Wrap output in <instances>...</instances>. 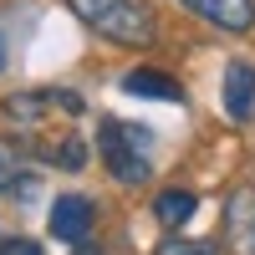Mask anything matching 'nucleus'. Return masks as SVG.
Here are the masks:
<instances>
[{
	"label": "nucleus",
	"instance_id": "11",
	"mask_svg": "<svg viewBox=\"0 0 255 255\" xmlns=\"http://www.w3.org/2000/svg\"><path fill=\"white\" fill-rule=\"evenodd\" d=\"M0 194H15V199H31L36 194V174L10 153V148H0Z\"/></svg>",
	"mask_w": 255,
	"mask_h": 255
},
{
	"label": "nucleus",
	"instance_id": "14",
	"mask_svg": "<svg viewBox=\"0 0 255 255\" xmlns=\"http://www.w3.org/2000/svg\"><path fill=\"white\" fill-rule=\"evenodd\" d=\"M0 72H5V31H0Z\"/></svg>",
	"mask_w": 255,
	"mask_h": 255
},
{
	"label": "nucleus",
	"instance_id": "5",
	"mask_svg": "<svg viewBox=\"0 0 255 255\" xmlns=\"http://www.w3.org/2000/svg\"><path fill=\"white\" fill-rule=\"evenodd\" d=\"M225 245L230 255H255V184H240L225 199Z\"/></svg>",
	"mask_w": 255,
	"mask_h": 255
},
{
	"label": "nucleus",
	"instance_id": "3",
	"mask_svg": "<svg viewBox=\"0 0 255 255\" xmlns=\"http://www.w3.org/2000/svg\"><path fill=\"white\" fill-rule=\"evenodd\" d=\"M0 113H5L15 128H46L51 118H77L82 113V97L67 92V87H36V92H10L0 102Z\"/></svg>",
	"mask_w": 255,
	"mask_h": 255
},
{
	"label": "nucleus",
	"instance_id": "12",
	"mask_svg": "<svg viewBox=\"0 0 255 255\" xmlns=\"http://www.w3.org/2000/svg\"><path fill=\"white\" fill-rule=\"evenodd\" d=\"M153 255H220V250L209 245V240H184V235H168Z\"/></svg>",
	"mask_w": 255,
	"mask_h": 255
},
{
	"label": "nucleus",
	"instance_id": "6",
	"mask_svg": "<svg viewBox=\"0 0 255 255\" xmlns=\"http://www.w3.org/2000/svg\"><path fill=\"white\" fill-rule=\"evenodd\" d=\"M179 5L194 10V15H204L209 26H220L230 36L255 31V0H179Z\"/></svg>",
	"mask_w": 255,
	"mask_h": 255
},
{
	"label": "nucleus",
	"instance_id": "7",
	"mask_svg": "<svg viewBox=\"0 0 255 255\" xmlns=\"http://www.w3.org/2000/svg\"><path fill=\"white\" fill-rule=\"evenodd\" d=\"M225 113L230 123L255 118V61H230L225 67Z\"/></svg>",
	"mask_w": 255,
	"mask_h": 255
},
{
	"label": "nucleus",
	"instance_id": "2",
	"mask_svg": "<svg viewBox=\"0 0 255 255\" xmlns=\"http://www.w3.org/2000/svg\"><path fill=\"white\" fill-rule=\"evenodd\" d=\"M97 148H102V163H108L113 179L148 184V174H153V133H148V128L108 118L97 128Z\"/></svg>",
	"mask_w": 255,
	"mask_h": 255
},
{
	"label": "nucleus",
	"instance_id": "13",
	"mask_svg": "<svg viewBox=\"0 0 255 255\" xmlns=\"http://www.w3.org/2000/svg\"><path fill=\"white\" fill-rule=\"evenodd\" d=\"M0 255H46L36 240H26V235H10V240H0Z\"/></svg>",
	"mask_w": 255,
	"mask_h": 255
},
{
	"label": "nucleus",
	"instance_id": "10",
	"mask_svg": "<svg viewBox=\"0 0 255 255\" xmlns=\"http://www.w3.org/2000/svg\"><path fill=\"white\" fill-rule=\"evenodd\" d=\"M46 163L67 168V174H77V168H87V143L82 138H46V143H31Z\"/></svg>",
	"mask_w": 255,
	"mask_h": 255
},
{
	"label": "nucleus",
	"instance_id": "8",
	"mask_svg": "<svg viewBox=\"0 0 255 255\" xmlns=\"http://www.w3.org/2000/svg\"><path fill=\"white\" fill-rule=\"evenodd\" d=\"M123 92H128V97H158V102H179V97H184V87H179L174 77H163L158 67L128 72V77H123Z\"/></svg>",
	"mask_w": 255,
	"mask_h": 255
},
{
	"label": "nucleus",
	"instance_id": "9",
	"mask_svg": "<svg viewBox=\"0 0 255 255\" xmlns=\"http://www.w3.org/2000/svg\"><path fill=\"white\" fill-rule=\"evenodd\" d=\"M194 209H199V194H189V189H163V194L153 199V215H158L163 230L189 225V215H194Z\"/></svg>",
	"mask_w": 255,
	"mask_h": 255
},
{
	"label": "nucleus",
	"instance_id": "4",
	"mask_svg": "<svg viewBox=\"0 0 255 255\" xmlns=\"http://www.w3.org/2000/svg\"><path fill=\"white\" fill-rule=\"evenodd\" d=\"M92 225H97V204L87 194H61L51 204V215H46V230H51L61 245H87Z\"/></svg>",
	"mask_w": 255,
	"mask_h": 255
},
{
	"label": "nucleus",
	"instance_id": "1",
	"mask_svg": "<svg viewBox=\"0 0 255 255\" xmlns=\"http://www.w3.org/2000/svg\"><path fill=\"white\" fill-rule=\"evenodd\" d=\"M67 5L113 46H153L158 36V20L143 0H67Z\"/></svg>",
	"mask_w": 255,
	"mask_h": 255
}]
</instances>
